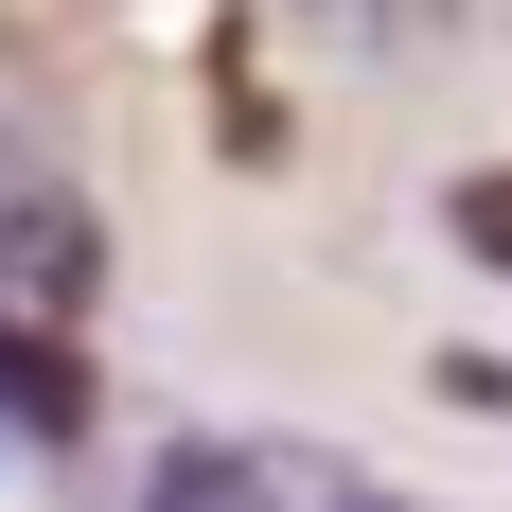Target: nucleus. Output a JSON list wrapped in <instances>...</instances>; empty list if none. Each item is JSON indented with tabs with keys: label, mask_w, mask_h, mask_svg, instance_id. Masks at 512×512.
I'll return each mask as SVG.
<instances>
[{
	"label": "nucleus",
	"mask_w": 512,
	"mask_h": 512,
	"mask_svg": "<svg viewBox=\"0 0 512 512\" xmlns=\"http://www.w3.org/2000/svg\"><path fill=\"white\" fill-rule=\"evenodd\" d=\"M142 512H371V477L336 442H265V424H212V442H159Z\"/></svg>",
	"instance_id": "nucleus-1"
},
{
	"label": "nucleus",
	"mask_w": 512,
	"mask_h": 512,
	"mask_svg": "<svg viewBox=\"0 0 512 512\" xmlns=\"http://www.w3.org/2000/svg\"><path fill=\"white\" fill-rule=\"evenodd\" d=\"M106 283V230H89V195H71V177H53L36 142H18V124H0V318H71Z\"/></svg>",
	"instance_id": "nucleus-2"
},
{
	"label": "nucleus",
	"mask_w": 512,
	"mask_h": 512,
	"mask_svg": "<svg viewBox=\"0 0 512 512\" xmlns=\"http://www.w3.org/2000/svg\"><path fill=\"white\" fill-rule=\"evenodd\" d=\"M0 424H18V442H71V424H89V371H71V336L0 318Z\"/></svg>",
	"instance_id": "nucleus-3"
},
{
	"label": "nucleus",
	"mask_w": 512,
	"mask_h": 512,
	"mask_svg": "<svg viewBox=\"0 0 512 512\" xmlns=\"http://www.w3.org/2000/svg\"><path fill=\"white\" fill-rule=\"evenodd\" d=\"M442 230H460L477 265H512V159H495V177H460V195H442Z\"/></svg>",
	"instance_id": "nucleus-4"
}]
</instances>
